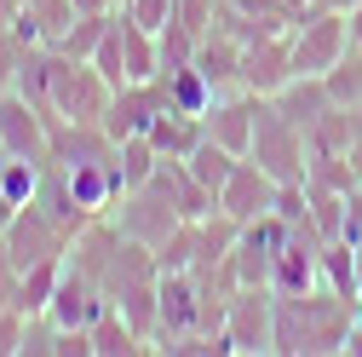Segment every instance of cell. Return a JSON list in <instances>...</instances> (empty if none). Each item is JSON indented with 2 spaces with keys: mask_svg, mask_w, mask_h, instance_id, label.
<instances>
[{
  "mask_svg": "<svg viewBox=\"0 0 362 357\" xmlns=\"http://www.w3.org/2000/svg\"><path fill=\"white\" fill-rule=\"evenodd\" d=\"M202 132H207V127H202V115H185V110H173V104H167V110L150 121V132H144V139H150L167 162H185V156L202 144Z\"/></svg>",
  "mask_w": 362,
  "mask_h": 357,
  "instance_id": "obj_17",
  "label": "cell"
},
{
  "mask_svg": "<svg viewBox=\"0 0 362 357\" xmlns=\"http://www.w3.org/2000/svg\"><path fill=\"white\" fill-rule=\"evenodd\" d=\"M322 283L345 300H356V248L345 237H328L322 242Z\"/></svg>",
  "mask_w": 362,
  "mask_h": 357,
  "instance_id": "obj_24",
  "label": "cell"
},
{
  "mask_svg": "<svg viewBox=\"0 0 362 357\" xmlns=\"http://www.w3.org/2000/svg\"><path fill=\"white\" fill-rule=\"evenodd\" d=\"M322 81H328V98H334L339 110H356V104H362V52L345 47V58H339Z\"/></svg>",
  "mask_w": 362,
  "mask_h": 357,
  "instance_id": "obj_27",
  "label": "cell"
},
{
  "mask_svg": "<svg viewBox=\"0 0 362 357\" xmlns=\"http://www.w3.org/2000/svg\"><path fill=\"white\" fill-rule=\"evenodd\" d=\"M115 98V86L98 75L93 58H64L52 47V127L75 121V127H104V110Z\"/></svg>",
  "mask_w": 362,
  "mask_h": 357,
  "instance_id": "obj_2",
  "label": "cell"
},
{
  "mask_svg": "<svg viewBox=\"0 0 362 357\" xmlns=\"http://www.w3.org/2000/svg\"><path fill=\"white\" fill-rule=\"evenodd\" d=\"M110 219H115V231L121 237H132V242H144V248H161L178 225H185V213H178V202L156 185H139V191H121V202L110 208Z\"/></svg>",
  "mask_w": 362,
  "mask_h": 357,
  "instance_id": "obj_5",
  "label": "cell"
},
{
  "mask_svg": "<svg viewBox=\"0 0 362 357\" xmlns=\"http://www.w3.org/2000/svg\"><path fill=\"white\" fill-rule=\"evenodd\" d=\"M224 340H230L236 357L276 351V294L242 283V288L230 294V305H224Z\"/></svg>",
  "mask_w": 362,
  "mask_h": 357,
  "instance_id": "obj_7",
  "label": "cell"
},
{
  "mask_svg": "<svg viewBox=\"0 0 362 357\" xmlns=\"http://www.w3.org/2000/svg\"><path fill=\"white\" fill-rule=\"evenodd\" d=\"M23 329H29V317L18 305H0V357H18L23 351Z\"/></svg>",
  "mask_w": 362,
  "mask_h": 357,
  "instance_id": "obj_32",
  "label": "cell"
},
{
  "mask_svg": "<svg viewBox=\"0 0 362 357\" xmlns=\"http://www.w3.org/2000/svg\"><path fill=\"white\" fill-rule=\"evenodd\" d=\"M23 40L12 35V29H0V93H12V86H18V69H23Z\"/></svg>",
  "mask_w": 362,
  "mask_h": 357,
  "instance_id": "obj_31",
  "label": "cell"
},
{
  "mask_svg": "<svg viewBox=\"0 0 362 357\" xmlns=\"http://www.w3.org/2000/svg\"><path fill=\"white\" fill-rule=\"evenodd\" d=\"M288 81H293V40H288V29L242 40V93L276 98Z\"/></svg>",
  "mask_w": 362,
  "mask_h": 357,
  "instance_id": "obj_8",
  "label": "cell"
},
{
  "mask_svg": "<svg viewBox=\"0 0 362 357\" xmlns=\"http://www.w3.org/2000/svg\"><path fill=\"white\" fill-rule=\"evenodd\" d=\"M270 104H276V110H282V115H288L299 132H310L316 121H322V115L334 110V98H328V81H322V75H293V81H288V86H282V93L270 98Z\"/></svg>",
  "mask_w": 362,
  "mask_h": 357,
  "instance_id": "obj_16",
  "label": "cell"
},
{
  "mask_svg": "<svg viewBox=\"0 0 362 357\" xmlns=\"http://www.w3.org/2000/svg\"><path fill=\"white\" fill-rule=\"evenodd\" d=\"M310 6H316V12H351L356 0H310Z\"/></svg>",
  "mask_w": 362,
  "mask_h": 357,
  "instance_id": "obj_37",
  "label": "cell"
},
{
  "mask_svg": "<svg viewBox=\"0 0 362 357\" xmlns=\"http://www.w3.org/2000/svg\"><path fill=\"white\" fill-rule=\"evenodd\" d=\"M75 18H81L75 0H23V12H18V23H12V35L23 40V47H58Z\"/></svg>",
  "mask_w": 362,
  "mask_h": 357,
  "instance_id": "obj_14",
  "label": "cell"
},
{
  "mask_svg": "<svg viewBox=\"0 0 362 357\" xmlns=\"http://www.w3.org/2000/svg\"><path fill=\"white\" fill-rule=\"evenodd\" d=\"M75 6H81V12H115L121 0H75Z\"/></svg>",
  "mask_w": 362,
  "mask_h": 357,
  "instance_id": "obj_38",
  "label": "cell"
},
{
  "mask_svg": "<svg viewBox=\"0 0 362 357\" xmlns=\"http://www.w3.org/2000/svg\"><path fill=\"white\" fill-rule=\"evenodd\" d=\"M288 12H293V18H299V12H310V0H288Z\"/></svg>",
  "mask_w": 362,
  "mask_h": 357,
  "instance_id": "obj_41",
  "label": "cell"
},
{
  "mask_svg": "<svg viewBox=\"0 0 362 357\" xmlns=\"http://www.w3.org/2000/svg\"><path fill=\"white\" fill-rule=\"evenodd\" d=\"M93 64H98V75H104L110 86H127V58H121V23H110V35L98 40Z\"/></svg>",
  "mask_w": 362,
  "mask_h": 357,
  "instance_id": "obj_30",
  "label": "cell"
},
{
  "mask_svg": "<svg viewBox=\"0 0 362 357\" xmlns=\"http://www.w3.org/2000/svg\"><path fill=\"white\" fill-rule=\"evenodd\" d=\"M18 12H23V0H0V29H12Z\"/></svg>",
  "mask_w": 362,
  "mask_h": 357,
  "instance_id": "obj_36",
  "label": "cell"
},
{
  "mask_svg": "<svg viewBox=\"0 0 362 357\" xmlns=\"http://www.w3.org/2000/svg\"><path fill=\"white\" fill-rule=\"evenodd\" d=\"M213 98H218V86H213L196 64L167 69V104H173V110H185V115H207V110H213Z\"/></svg>",
  "mask_w": 362,
  "mask_h": 357,
  "instance_id": "obj_19",
  "label": "cell"
},
{
  "mask_svg": "<svg viewBox=\"0 0 362 357\" xmlns=\"http://www.w3.org/2000/svg\"><path fill=\"white\" fill-rule=\"evenodd\" d=\"M0 305H6V300H0Z\"/></svg>",
  "mask_w": 362,
  "mask_h": 357,
  "instance_id": "obj_43",
  "label": "cell"
},
{
  "mask_svg": "<svg viewBox=\"0 0 362 357\" xmlns=\"http://www.w3.org/2000/svg\"><path fill=\"white\" fill-rule=\"evenodd\" d=\"M0 237H6V248H12V259H18V271H29V265H40V259H64V254H69V237H64L35 202H23Z\"/></svg>",
  "mask_w": 362,
  "mask_h": 357,
  "instance_id": "obj_11",
  "label": "cell"
},
{
  "mask_svg": "<svg viewBox=\"0 0 362 357\" xmlns=\"http://www.w3.org/2000/svg\"><path fill=\"white\" fill-rule=\"evenodd\" d=\"M0 162H6V144H0Z\"/></svg>",
  "mask_w": 362,
  "mask_h": 357,
  "instance_id": "obj_42",
  "label": "cell"
},
{
  "mask_svg": "<svg viewBox=\"0 0 362 357\" xmlns=\"http://www.w3.org/2000/svg\"><path fill=\"white\" fill-rule=\"evenodd\" d=\"M110 23H115V12H81V18L69 23V35L58 40V52H64V58H93L98 40L110 35Z\"/></svg>",
  "mask_w": 362,
  "mask_h": 357,
  "instance_id": "obj_25",
  "label": "cell"
},
{
  "mask_svg": "<svg viewBox=\"0 0 362 357\" xmlns=\"http://www.w3.org/2000/svg\"><path fill=\"white\" fill-rule=\"evenodd\" d=\"M356 305H362V248H356Z\"/></svg>",
  "mask_w": 362,
  "mask_h": 357,
  "instance_id": "obj_40",
  "label": "cell"
},
{
  "mask_svg": "<svg viewBox=\"0 0 362 357\" xmlns=\"http://www.w3.org/2000/svg\"><path fill=\"white\" fill-rule=\"evenodd\" d=\"M156 283H161V277H156ZM156 283H139V288L115 294V311H121V317L144 334V346H150V334H156V300H161V294H156Z\"/></svg>",
  "mask_w": 362,
  "mask_h": 357,
  "instance_id": "obj_28",
  "label": "cell"
},
{
  "mask_svg": "<svg viewBox=\"0 0 362 357\" xmlns=\"http://www.w3.org/2000/svg\"><path fill=\"white\" fill-rule=\"evenodd\" d=\"M236 162H242V156H236V150H224L218 139H207V132H202V144H196V150L185 156V167H190V178H196L202 191H213V196L224 191V178L236 173Z\"/></svg>",
  "mask_w": 362,
  "mask_h": 357,
  "instance_id": "obj_18",
  "label": "cell"
},
{
  "mask_svg": "<svg viewBox=\"0 0 362 357\" xmlns=\"http://www.w3.org/2000/svg\"><path fill=\"white\" fill-rule=\"evenodd\" d=\"M345 357H362V311H356V323H351V334H345Z\"/></svg>",
  "mask_w": 362,
  "mask_h": 357,
  "instance_id": "obj_34",
  "label": "cell"
},
{
  "mask_svg": "<svg viewBox=\"0 0 362 357\" xmlns=\"http://www.w3.org/2000/svg\"><path fill=\"white\" fill-rule=\"evenodd\" d=\"M345 18H351V47H356V52H362V0H356V6H351V12H345Z\"/></svg>",
  "mask_w": 362,
  "mask_h": 357,
  "instance_id": "obj_35",
  "label": "cell"
},
{
  "mask_svg": "<svg viewBox=\"0 0 362 357\" xmlns=\"http://www.w3.org/2000/svg\"><path fill=\"white\" fill-rule=\"evenodd\" d=\"M356 300L334 294L328 283H316L305 294H276V351L282 357H345V334L356 323Z\"/></svg>",
  "mask_w": 362,
  "mask_h": 357,
  "instance_id": "obj_1",
  "label": "cell"
},
{
  "mask_svg": "<svg viewBox=\"0 0 362 357\" xmlns=\"http://www.w3.org/2000/svg\"><path fill=\"white\" fill-rule=\"evenodd\" d=\"M156 265L161 271H196V219H185V225L156 248Z\"/></svg>",
  "mask_w": 362,
  "mask_h": 357,
  "instance_id": "obj_29",
  "label": "cell"
},
{
  "mask_svg": "<svg viewBox=\"0 0 362 357\" xmlns=\"http://www.w3.org/2000/svg\"><path fill=\"white\" fill-rule=\"evenodd\" d=\"M270 202H276V178H270L253 156H242L236 173L224 178V191H218V213L236 219V225H253L259 213H270Z\"/></svg>",
  "mask_w": 362,
  "mask_h": 357,
  "instance_id": "obj_12",
  "label": "cell"
},
{
  "mask_svg": "<svg viewBox=\"0 0 362 357\" xmlns=\"http://www.w3.org/2000/svg\"><path fill=\"white\" fill-rule=\"evenodd\" d=\"M58 277H64V259H40V265H29V271L18 277V294H12V305L23 311V317H40V311L52 305V288H58Z\"/></svg>",
  "mask_w": 362,
  "mask_h": 357,
  "instance_id": "obj_20",
  "label": "cell"
},
{
  "mask_svg": "<svg viewBox=\"0 0 362 357\" xmlns=\"http://www.w3.org/2000/svg\"><path fill=\"white\" fill-rule=\"evenodd\" d=\"M12 213H18V208H12L6 196H0V231H6V225H12Z\"/></svg>",
  "mask_w": 362,
  "mask_h": 357,
  "instance_id": "obj_39",
  "label": "cell"
},
{
  "mask_svg": "<svg viewBox=\"0 0 362 357\" xmlns=\"http://www.w3.org/2000/svg\"><path fill=\"white\" fill-rule=\"evenodd\" d=\"M276 185H305V173H310V144H305V132L270 104L259 98V115H253V150H247Z\"/></svg>",
  "mask_w": 362,
  "mask_h": 357,
  "instance_id": "obj_3",
  "label": "cell"
},
{
  "mask_svg": "<svg viewBox=\"0 0 362 357\" xmlns=\"http://www.w3.org/2000/svg\"><path fill=\"white\" fill-rule=\"evenodd\" d=\"M40 167H47V162H29V156H6V162H0V196H6L12 208L35 202V191H40Z\"/></svg>",
  "mask_w": 362,
  "mask_h": 357,
  "instance_id": "obj_26",
  "label": "cell"
},
{
  "mask_svg": "<svg viewBox=\"0 0 362 357\" xmlns=\"http://www.w3.org/2000/svg\"><path fill=\"white\" fill-rule=\"evenodd\" d=\"M18 259H12V248H6V237H0V300H6L12 305V294H18Z\"/></svg>",
  "mask_w": 362,
  "mask_h": 357,
  "instance_id": "obj_33",
  "label": "cell"
},
{
  "mask_svg": "<svg viewBox=\"0 0 362 357\" xmlns=\"http://www.w3.org/2000/svg\"><path fill=\"white\" fill-rule=\"evenodd\" d=\"M156 167H161V150L144 139V132H132V139H121V144H115V173H121V185H127V191L150 185Z\"/></svg>",
  "mask_w": 362,
  "mask_h": 357,
  "instance_id": "obj_22",
  "label": "cell"
},
{
  "mask_svg": "<svg viewBox=\"0 0 362 357\" xmlns=\"http://www.w3.org/2000/svg\"><path fill=\"white\" fill-rule=\"evenodd\" d=\"M196 69L218 86V93H242V40L224 23H213L202 35V47H196Z\"/></svg>",
  "mask_w": 362,
  "mask_h": 357,
  "instance_id": "obj_15",
  "label": "cell"
},
{
  "mask_svg": "<svg viewBox=\"0 0 362 357\" xmlns=\"http://www.w3.org/2000/svg\"><path fill=\"white\" fill-rule=\"evenodd\" d=\"M139 351H150V346H144V334H139V329H132L121 311L110 305L104 317L93 323V357H139Z\"/></svg>",
  "mask_w": 362,
  "mask_h": 357,
  "instance_id": "obj_21",
  "label": "cell"
},
{
  "mask_svg": "<svg viewBox=\"0 0 362 357\" xmlns=\"http://www.w3.org/2000/svg\"><path fill=\"white\" fill-rule=\"evenodd\" d=\"M253 115H259V98L253 93H218L213 110L202 115V127H207V139H218L224 150L247 156L253 150Z\"/></svg>",
  "mask_w": 362,
  "mask_h": 357,
  "instance_id": "obj_13",
  "label": "cell"
},
{
  "mask_svg": "<svg viewBox=\"0 0 362 357\" xmlns=\"http://www.w3.org/2000/svg\"><path fill=\"white\" fill-rule=\"evenodd\" d=\"M156 334L150 351H173L185 334H202V277L196 271H161L156 283Z\"/></svg>",
  "mask_w": 362,
  "mask_h": 357,
  "instance_id": "obj_6",
  "label": "cell"
},
{
  "mask_svg": "<svg viewBox=\"0 0 362 357\" xmlns=\"http://www.w3.org/2000/svg\"><path fill=\"white\" fill-rule=\"evenodd\" d=\"M305 196H310V225L328 237H345V208H351V191H334V185H310L305 178Z\"/></svg>",
  "mask_w": 362,
  "mask_h": 357,
  "instance_id": "obj_23",
  "label": "cell"
},
{
  "mask_svg": "<svg viewBox=\"0 0 362 357\" xmlns=\"http://www.w3.org/2000/svg\"><path fill=\"white\" fill-rule=\"evenodd\" d=\"M167 110V75H156V81H127V86H115V98H110V110H104V132L121 144V139H132V132H150V121Z\"/></svg>",
  "mask_w": 362,
  "mask_h": 357,
  "instance_id": "obj_10",
  "label": "cell"
},
{
  "mask_svg": "<svg viewBox=\"0 0 362 357\" xmlns=\"http://www.w3.org/2000/svg\"><path fill=\"white\" fill-rule=\"evenodd\" d=\"M288 40H293V75H328L345 58V47H351V18L310 6V12L293 18Z\"/></svg>",
  "mask_w": 362,
  "mask_h": 357,
  "instance_id": "obj_4",
  "label": "cell"
},
{
  "mask_svg": "<svg viewBox=\"0 0 362 357\" xmlns=\"http://www.w3.org/2000/svg\"><path fill=\"white\" fill-rule=\"evenodd\" d=\"M0 144H6V156L52 162V115L35 110L23 93H0Z\"/></svg>",
  "mask_w": 362,
  "mask_h": 357,
  "instance_id": "obj_9",
  "label": "cell"
}]
</instances>
